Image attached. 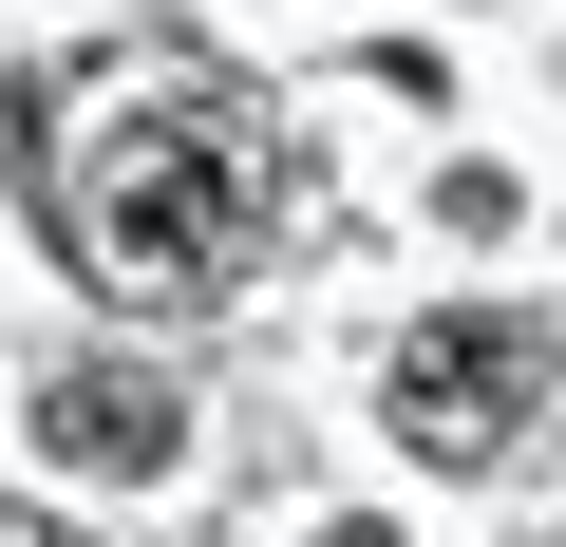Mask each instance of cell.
I'll list each match as a JSON object with an SVG mask.
<instances>
[{
	"label": "cell",
	"mask_w": 566,
	"mask_h": 547,
	"mask_svg": "<svg viewBox=\"0 0 566 547\" xmlns=\"http://www.w3.org/2000/svg\"><path fill=\"white\" fill-rule=\"evenodd\" d=\"M39 453L57 472H170L189 453V397L133 378V359H76V378H39Z\"/></svg>",
	"instance_id": "3"
},
{
	"label": "cell",
	"mask_w": 566,
	"mask_h": 547,
	"mask_svg": "<svg viewBox=\"0 0 566 547\" xmlns=\"http://www.w3.org/2000/svg\"><path fill=\"white\" fill-rule=\"evenodd\" d=\"M0 547H95V528H57V509H0Z\"/></svg>",
	"instance_id": "4"
},
{
	"label": "cell",
	"mask_w": 566,
	"mask_h": 547,
	"mask_svg": "<svg viewBox=\"0 0 566 547\" xmlns=\"http://www.w3.org/2000/svg\"><path fill=\"white\" fill-rule=\"evenodd\" d=\"M303 547H397V528H303Z\"/></svg>",
	"instance_id": "5"
},
{
	"label": "cell",
	"mask_w": 566,
	"mask_h": 547,
	"mask_svg": "<svg viewBox=\"0 0 566 547\" xmlns=\"http://www.w3.org/2000/svg\"><path fill=\"white\" fill-rule=\"evenodd\" d=\"M547 378H566V340L547 322H416L397 340V378H378V434L416 453V472H510V434L547 415Z\"/></svg>",
	"instance_id": "2"
},
{
	"label": "cell",
	"mask_w": 566,
	"mask_h": 547,
	"mask_svg": "<svg viewBox=\"0 0 566 547\" xmlns=\"http://www.w3.org/2000/svg\"><path fill=\"white\" fill-rule=\"evenodd\" d=\"M283 133L208 39H114L95 76L39 95V208L76 245V284L133 322H208L245 303V264L283 245Z\"/></svg>",
	"instance_id": "1"
}]
</instances>
